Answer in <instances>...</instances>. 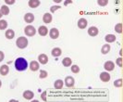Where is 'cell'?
Listing matches in <instances>:
<instances>
[{
	"label": "cell",
	"instance_id": "6da1fadb",
	"mask_svg": "<svg viewBox=\"0 0 123 102\" xmlns=\"http://www.w3.org/2000/svg\"><path fill=\"white\" fill-rule=\"evenodd\" d=\"M28 67H29V63L24 58L19 57L15 60V68L18 72H23L25 70H27Z\"/></svg>",
	"mask_w": 123,
	"mask_h": 102
},
{
	"label": "cell",
	"instance_id": "7a4b0ae2",
	"mask_svg": "<svg viewBox=\"0 0 123 102\" xmlns=\"http://www.w3.org/2000/svg\"><path fill=\"white\" fill-rule=\"evenodd\" d=\"M28 40H27V38L24 37V36H20V37H18V39L16 40V46L18 47L19 49H23V48H26L28 47Z\"/></svg>",
	"mask_w": 123,
	"mask_h": 102
},
{
	"label": "cell",
	"instance_id": "3957f363",
	"mask_svg": "<svg viewBox=\"0 0 123 102\" xmlns=\"http://www.w3.org/2000/svg\"><path fill=\"white\" fill-rule=\"evenodd\" d=\"M24 34L27 36L35 35V34H36V29H35L33 26H31V25H28V26H26L24 28Z\"/></svg>",
	"mask_w": 123,
	"mask_h": 102
},
{
	"label": "cell",
	"instance_id": "277c9868",
	"mask_svg": "<svg viewBox=\"0 0 123 102\" xmlns=\"http://www.w3.org/2000/svg\"><path fill=\"white\" fill-rule=\"evenodd\" d=\"M104 68H105V70L106 72H111V71H113L115 69V63L113 61H111V60H107L104 64Z\"/></svg>",
	"mask_w": 123,
	"mask_h": 102
},
{
	"label": "cell",
	"instance_id": "5b68a950",
	"mask_svg": "<svg viewBox=\"0 0 123 102\" xmlns=\"http://www.w3.org/2000/svg\"><path fill=\"white\" fill-rule=\"evenodd\" d=\"M65 85L67 86V87H69V88H71V87H73L74 84H75V80H74L73 77H71V76H67L66 78H65Z\"/></svg>",
	"mask_w": 123,
	"mask_h": 102
},
{
	"label": "cell",
	"instance_id": "8992f818",
	"mask_svg": "<svg viewBox=\"0 0 123 102\" xmlns=\"http://www.w3.org/2000/svg\"><path fill=\"white\" fill-rule=\"evenodd\" d=\"M110 74H109V72H101V74H100V80L102 81V82H104V83H107V82H109L110 81Z\"/></svg>",
	"mask_w": 123,
	"mask_h": 102
},
{
	"label": "cell",
	"instance_id": "52a82bcc",
	"mask_svg": "<svg viewBox=\"0 0 123 102\" xmlns=\"http://www.w3.org/2000/svg\"><path fill=\"white\" fill-rule=\"evenodd\" d=\"M49 36L51 39H57L59 36V31L56 28H52L49 31Z\"/></svg>",
	"mask_w": 123,
	"mask_h": 102
},
{
	"label": "cell",
	"instance_id": "ba28073f",
	"mask_svg": "<svg viewBox=\"0 0 123 102\" xmlns=\"http://www.w3.org/2000/svg\"><path fill=\"white\" fill-rule=\"evenodd\" d=\"M29 67H30L31 71H32V72H36V71L39 70L40 65H39V62H38V61L32 60V61H31V63L29 64Z\"/></svg>",
	"mask_w": 123,
	"mask_h": 102
},
{
	"label": "cell",
	"instance_id": "9c48e42d",
	"mask_svg": "<svg viewBox=\"0 0 123 102\" xmlns=\"http://www.w3.org/2000/svg\"><path fill=\"white\" fill-rule=\"evenodd\" d=\"M99 31L97 29V27L95 26H91L89 29H88V34L90 36H96L98 34Z\"/></svg>",
	"mask_w": 123,
	"mask_h": 102
},
{
	"label": "cell",
	"instance_id": "30bf717a",
	"mask_svg": "<svg viewBox=\"0 0 123 102\" xmlns=\"http://www.w3.org/2000/svg\"><path fill=\"white\" fill-rule=\"evenodd\" d=\"M87 25H88V21H87L86 19L81 18L78 20V27H79L80 29H84V28H86Z\"/></svg>",
	"mask_w": 123,
	"mask_h": 102
},
{
	"label": "cell",
	"instance_id": "8fae6325",
	"mask_svg": "<svg viewBox=\"0 0 123 102\" xmlns=\"http://www.w3.org/2000/svg\"><path fill=\"white\" fill-rule=\"evenodd\" d=\"M34 96V93L31 90H26L23 92V97L27 100H31Z\"/></svg>",
	"mask_w": 123,
	"mask_h": 102
},
{
	"label": "cell",
	"instance_id": "7c38bea8",
	"mask_svg": "<svg viewBox=\"0 0 123 102\" xmlns=\"http://www.w3.org/2000/svg\"><path fill=\"white\" fill-rule=\"evenodd\" d=\"M24 20L27 23H31L34 20V15L32 13H26L24 15Z\"/></svg>",
	"mask_w": 123,
	"mask_h": 102
},
{
	"label": "cell",
	"instance_id": "4fadbf2b",
	"mask_svg": "<svg viewBox=\"0 0 123 102\" xmlns=\"http://www.w3.org/2000/svg\"><path fill=\"white\" fill-rule=\"evenodd\" d=\"M38 60L41 64H46L48 62V57L45 54H40L38 56Z\"/></svg>",
	"mask_w": 123,
	"mask_h": 102
},
{
	"label": "cell",
	"instance_id": "5bb4252c",
	"mask_svg": "<svg viewBox=\"0 0 123 102\" xmlns=\"http://www.w3.org/2000/svg\"><path fill=\"white\" fill-rule=\"evenodd\" d=\"M52 20H53V17L51 13H44V15L43 16V21L44 23H51Z\"/></svg>",
	"mask_w": 123,
	"mask_h": 102
},
{
	"label": "cell",
	"instance_id": "9a60e30c",
	"mask_svg": "<svg viewBox=\"0 0 123 102\" xmlns=\"http://www.w3.org/2000/svg\"><path fill=\"white\" fill-rule=\"evenodd\" d=\"M8 72H9V68H8L7 65H2V66L0 67V74H1L2 76L7 75Z\"/></svg>",
	"mask_w": 123,
	"mask_h": 102
},
{
	"label": "cell",
	"instance_id": "2e32d148",
	"mask_svg": "<svg viewBox=\"0 0 123 102\" xmlns=\"http://www.w3.org/2000/svg\"><path fill=\"white\" fill-rule=\"evenodd\" d=\"M38 34L41 36H45L48 34V29L46 26H40L38 29Z\"/></svg>",
	"mask_w": 123,
	"mask_h": 102
},
{
	"label": "cell",
	"instance_id": "e0dca14e",
	"mask_svg": "<svg viewBox=\"0 0 123 102\" xmlns=\"http://www.w3.org/2000/svg\"><path fill=\"white\" fill-rule=\"evenodd\" d=\"M40 4H41V2L39 0H30L29 3H28L29 7H31V8H36V7L40 6Z\"/></svg>",
	"mask_w": 123,
	"mask_h": 102
},
{
	"label": "cell",
	"instance_id": "ac0fdd59",
	"mask_svg": "<svg viewBox=\"0 0 123 102\" xmlns=\"http://www.w3.org/2000/svg\"><path fill=\"white\" fill-rule=\"evenodd\" d=\"M62 53V50L60 49L59 48H54L52 49V51H51V54L53 57H55V58H57V57H59Z\"/></svg>",
	"mask_w": 123,
	"mask_h": 102
},
{
	"label": "cell",
	"instance_id": "d6986e66",
	"mask_svg": "<svg viewBox=\"0 0 123 102\" xmlns=\"http://www.w3.org/2000/svg\"><path fill=\"white\" fill-rule=\"evenodd\" d=\"M5 36H6V39H13L15 37V32L12 30V29H8V30L6 31V34H5Z\"/></svg>",
	"mask_w": 123,
	"mask_h": 102
},
{
	"label": "cell",
	"instance_id": "ffe728a7",
	"mask_svg": "<svg viewBox=\"0 0 123 102\" xmlns=\"http://www.w3.org/2000/svg\"><path fill=\"white\" fill-rule=\"evenodd\" d=\"M111 49V47L109 44H105V45H104L103 47H102V48H101V53L102 54H107V53H109V51H110Z\"/></svg>",
	"mask_w": 123,
	"mask_h": 102
},
{
	"label": "cell",
	"instance_id": "44dd1931",
	"mask_svg": "<svg viewBox=\"0 0 123 102\" xmlns=\"http://www.w3.org/2000/svg\"><path fill=\"white\" fill-rule=\"evenodd\" d=\"M116 39H117V37H116V35H114V34H107V35H105V40L106 43L115 42Z\"/></svg>",
	"mask_w": 123,
	"mask_h": 102
},
{
	"label": "cell",
	"instance_id": "7402d4cb",
	"mask_svg": "<svg viewBox=\"0 0 123 102\" xmlns=\"http://www.w3.org/2000/svg\"><path fill=\"white\" fill-rule=\"evenodd\" d=\"M63 85H64V82H63V80L58 79V80H56V81L55 82V84H54V87H55V89H61L62 87H63Z\"/></svg>",
	"mask_w": 123,
	"mask_h": 102
},
{
	"label": "cell",
	"instance_id": "603a6c76",
	"mask_svg": "<svg viewBox=\"0 0 123 102\" xmlns=\"http://www.w3.org/2000/svg\"><path fill=\"white\" fill-rule=\"evenodd\" d=\"M62 64L65 67H69L71 66V64H72V60H71L70 58H68V57L67 58H64L63 60H62Z\"/></svg>",
	"mask_w": 123,
	"mask_h": 102
},
{
	"label": "cell",
	"instance_id": "cb8c5ba5",
	"mask_svg": "<svg viewBox=\"0 0 123 102\" xmlns=\"http://www.w3.org/2000/svg\"><path fill=\"white\" fill-rule=\"evenodd\" d=\"M0 11L2 13V15H8L9 14V8H8V7L7 6H1V9H0Z\"/></svg>",
	"mask_w": 123,
	"mask_h": 102
},
{
	"label": "cell",
	"instance_id": "d4e9b609",
	"mask_svg": "<svg viewBox=\"0 0 123 102\" xmlns=\"http://www.w3.org/2000/svg\"><path fill=\"white\" fill-rule=\"evenodd\" d=\"M7 28V22L5 20H0V30H5Z\"/></svg>",
	"mask_w": 123,
	"mask_h": 102
},
{
	"label": "cell",
	"instance_id": "484cf974",
	"mask_svg": "<svg viewBox=\"0 0 123 102\" xmlns=\"http://www.w3.org/2000/svg\"><path fill=\"white\" fill-rule=\"evenodd\" d=\"M115 31H116V33H117V34H121V33H122V24L121 23L116 24V26H115Z\"/></svg>",
	"mask_w": 123,
	"mask_h": 102
},
{
	"label": "cell",
	"instance_id": "4316f807",
	"mask_svg": "<svg viewBox=\"0 0 123 102\" xmlns=\"http://www.w3.org/2000/svg\"><path fill=\"white\" fill-rule=\"evenodd\" d=\"M47 75H48V73L46 71H44V70H42L41 72H40V74H39V77L41 79H44L47 77Z\"/></svg>",
	"mask_w": 123,
	"mask_h": 102
},
{
	"label": "cell",
	"instance_id": "83f0119b",
	"mask_svg": "<svg viewBox=\"0 0 123 102\" xmlns=\"http://www.w3.org/2000/svg\"><path fill=\"white\" fill-rule=\"evenodd\" d=\"M71 72L73 73H79L80 72V67L78 65H72L71 66Z\"/></svg>",
	"mask_w": 123,
	"mask_h": 102
},
{
	"label": "cell",
	"instance_id": "f1b7e54d",
	"mask_svg": "<svg viewBox=\"0 0 123 102\" xmlns=\"http://www.w3.org/2000/svg\"><path fill=\"white\" fill-rule=\"evenodd\" d=\"M114 85L116 86V87H121L122 86V79H117L116 80L115 82H114Z\"/></svg>",
	"mask_w": 123,
	"mask_h": 102
},
{
	"label": "cell",
	"instance_id": "f546056e",
	"mask_svg": "<svg viewBox=\"0 0 123 102\" xmlns=\"http://www.w3.org/2000/svg\"><path fill=\"white\" fill-rule=\"evenodd\" d=\"M97 4L100 7H105L108 4V1H106V0H98L97 1Z\"/></svg>",
	"mask_w": 123,
	"mask_h": 102
},
{
	"label": "cell",
	"instance_id": "4dcf8cb0",
	"mask_svg": "<svg viewBox=\"0 0 123 102\" xmlns=\"http://www.w3.org/2000/svg\"><path fill=\"white\" fill-rule=\"evenodd\" d=\"M61 7L60 6H53V7H51V8H50V11L52 12V13H54V12L56 10V9H59Z\"/></svg>",
	"mask_w": 123,
	"mask_h": 102
},
{
	"label": "cell",
	"instance_id": "1f68e13d",
	"mask_svg": "<svg viewBox=\"0 0 123 102\" xmlns=\"http://www.w3.org/2000/svg\"><path fill=\"white\" fill-rule=\"evenodd\" d=\"M116 63L118 67H122V64H121V58H117V60H116Z\"/></svg>",
	"mask_w": 123,
	"mask_h": 102
},
{
	"label": "cell",
	"instance_id": "d6a6232c",
	"mask_svg": "<svg viewBox=\"0 0 123 102\" xmlns=\"http://www.w3.org/2000/svg\"><path fill=\"white\" fill-rule=\"evenodd\" d=\"M41 97H42V99H43V101H46V92L45 91H43V93H42Z\"/></svg>",
	"mask_w": 123,
	"mask_h": 102
},
{
	"label": "cell",
	"instance_id": "836d02e7",
	"mask_svg": "<svg viewBox=\"0 0 123 102\" xmlns=\"http://www.w3.org/2000/svg\"><path fill=\"white\" fill-rule=\"evenodd\" d=\"M5 3L7 5H13L15 3V0H5Z\"/></svg>",
	"mask_w": 123,
	"mask_h": 102
},
{
	"label": "cell",
	"instance_id": "e575fe53",
	"mask_svg": "<svg viewBox=\"0 0 123 102\" xmlns=\"http://www.w3.org/2000/svg\"><path fill=\"white\" fill-rule=\"evenodd\" d=\"M4 58H5V55L2 51H0V62H2L4 60Z\"/></svg>",
	"mask_w": 123,
	"mask_h": 102
},
{
	"label": "cell",
	"instance_id": "d590c367",
	"mask_svg": "<svg viewBox=\"0 0 123 102\" xmlns=\"http://www.w3.org/2000/svg\"><path fill=\"white\" fill-rule=\"evenodd\" d=\"M9 102H18V100H16V99H10Z\"/></svg>",
	"mask_w": 123,
	"mask_h": 102
},
{
	"label": "cell",
	"instance_id": "8d00e7d4",
	"mask_svg": "<svg viewBox=\"0 0 123 102\" xmlns=\"http://www.w3.org/2000/svg\"><path fill=\"white\" fill-rule=\"evenodd\" d=\"M2 16H3V15H2V13H1V11H0V19L2 18Z\"/></svg>",
	"mask_w": 123,
	"mask_h": 102
},
{
	"label": "cell",
	"instance_id": "74e56055",
	"mask_svg": "<svg viewBox=\"0 0 123 102\" xmlns=\"http://www.w3.org/2000/svg\"><path fill=\"white\" fill-rule=\"evenodd\" d=\"M31 102H39L38 100H31Z\"/></svg>",
	"mask_w": 123,
	"mask_h": 102
},
{
	"label": "cell",
	"instance_id": "f35d334b",
	"mask_svg": "<svg viewBox=\"0 0 123 102\" xmlns=\"http://www.w3.org/2000/svg\"><path fill=\"white\" fill-rule=\"evenodd\" d=\"M2 86V82H1V80H0V87Z\"/></svg>",
	"mask_w": 123,
	"mask_h": 102
}]
</instances>
